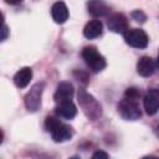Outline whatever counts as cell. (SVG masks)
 I'll list each match as a JSON object with an SVG mask.
<instances>
[{
  "mask_svg": "<svg viewBox=\"0 0 159 159\" xmlns=\"http://www.w3.org/2000/svg\"><path fill=\"white\" fill-rule=\"evenodd\" d=\"M2 35H1V41H5L6 37H7V34H9V27L6 24H2V30H1Z\"/></svg>",
  "mask_w": 159,
  "mask_h": 159,
  "instance_id": "d6986e66",
  "label": "cell"
},
{
  "mask_svg": "<svg viewBox=\"0 0 159 159\" xmlns=\"http://www.w3.org/2000/svg\"><path fill=\"white\" fill-rule=\"evenodd\" d=\"M51 15L55 22L63 24L68 19V9L63 1H57L51 7Z\"/></svg>",
  "mask_w": 159,
  "mask_h": 159,
  "instance_id": "4fadbf2b",
  "label": "cell"
},
{
  "mask_svg": "<svg viewBox=\"0 0 159 159\" xmlns=\"http://www.w3.org/2000/svg\"><path fill=\"white\" fill-rule=\"evenodd\" d=\"M124 40L125 42L135 48H145L149 42V37L145 34L144 30L142 29H128L124 34Z\"/></svg>",
  "mask_w": 159,
  "mask_h": 159,
  "instance_id": "8992f818",
  "label": "cell"
},
{
  "mask_svg": "<svg viewBox=\"0 0 159 159\" xmlns=\"http://www.w3.org/2000/svg\"><path fill=\"white\" fill-rule=\"evenodd\" d=\"M55 113L65 119H72L76 117L77 114V108L76 106L72 103V101L68 102H62V103H57L56 108H55Z\"/></svg>",
  "mask_w": 159,
  "mask_h": 159,
  "instance_id": "7c38bea8",
  "label": "cell"
},
{
  "mask_svg": "<svg viewBox=\"0 0 159 159\" xmlns=\"http://www.w3.org/2000/svg\"><path fill=\"white\" fill-rule=\"evenodd\" d=\"M32 78V70L30 67H22L14 76V83L19 88H25Z\"/></svg>",
  "mask_w": 159,
  "mask_h": 159,
  "instance_id": "9a60e30c",
  "label": "cell"
},
{
  "mask_svg": "<svg viewBox=\"0 0 159 159\" xmlns=\"http://www.w3.org/2000/svg\"><path fill=\"white\" fill-rule=\"evenodd\" d=\"M77 98H78V103H80L83 113L86 114V117L88 119L96 120V119H98L102 116V107H101V104L86 89H83V88L78 89Z\"/></svg>",
  "mask_w": 159,
  "mask_h": 159,
  "instance_id": "7a4b0ae2",
  "label": "cell"
},
{
  "mask_svg": "<svg viewBox=\"0 0 159 159\" xmlns=\"http://www.w3.org/2000/svg\"><path fill=\"white\" fill-rule=\"evenodd\" d=\"M81 55H82V58L84 60L86 65L88 66V68L92 72H94V73L101 72L106 67V65H107L106 58L98 52V50L94 46H86V47H83Z\"/></svg>",
  "mask_w": 159,
  "mask_h": 159,
  "instance_id": "3957f363",
  "label": "cell"
},
{
  "mask_svg": "<svg viewBox=\"0 0 159 159\" xmlns=\"http://www.w3.org/2000/svg\"><path fill=\"white\" fill-rule=\"evenodd\" d=\"M45 127L47 132L51 134V138L56 143H63L72 138L73 132L72 128L65 123H62L60 119L55 117H47L45 122Z\"/></svg>",
  "mask_w": 159,
  "mask_h": 159,
  "instance_id": "6da1fadb",
  "label": "cell"
},
{
  "mask_svg": "<svg viewBox=\"0 0 159 159\" xmlns=\"http://www.w3.org/2000/svg\"><path fill=\"white\" fill-rule=\"evenodd\" d=\"M103 32V24L99 20H92L86 24L84 29H83V35L86 39H96L99 37Z\"/></svg>",
  "mask_w": 159,
  "mask_h": 159,
  "instance_id": "5bb4252c",
  "label": "cell"
},
{
  "mask_svg": "<svg viewBox=\"0 0 159 159\" xmlns=\"http://www.w3.org/2000/svg\"><path fill=\"white\" fill-rule=\"evenodd\" d=\"M157 67L159 68V52H158V58H157Z\"/></svg>",
  "mask_w": 159,
  "mask_h": 159,
  "instance_id": "44dd1931",
  "label": "cell"
},
{
  "mask_svg": "<svg viewBox=\"0 0 159 159\" xmlns=\"http://www.w3.org/2000/svg\"><path fill=\"white\" fill-rule=\"evenodd\" d=\"M132 17L138 22H145V20H147V15L142 10H134L132 12Z\"/></svg>",
  "mask_w": 159,
  "mask_h": 159,
  "instance_id": "e0dca14e",
  "label": "cell"
},
{
  "mask_svg": "<svg viewBox=\"0 0 159 159\" xmlns=\"http://www.w3.org/2000/svg\"><path fill=\"white\" fill-rule=\"evenodd\" d=\"M73 94H75V88H73L72 83L63 81V82H60L57 84L55 94H53V98H55L56 103H62V102L71 101Z\"/></svg>",
  "mask_w": 159,
  "mask_h": 159,
  "instance_id": "ba28073f",
  "label": "cell"
},
{
  "mask_svg": "<svg viewBox=\"0 0 159 159\" xmlns=\"http://www.w3.org/2000/svg\"><path fill=\"white\" fill-rule=\"evenodd\" d=\"M21 1L22 0H5V2L9 5H16V4H20Z\"/></svg>",
  "mask_w": 159,
  "mask_h": 159,
  "instance_id": "ffe728a7",
  "label": "cell"
},
{
  "mask_svg": "<svg viewBox=\"0 0 159 159\" xmlns=\"http://www.w3.org/2000/svg\"><path fill=\"white\" fill-rule=\"evenodd\" d=\"M87 10L92 16L101 17L106 16L109 12V6L104 0H88L87 2Z\"/></svg>",
  "mask_w": 159,
  "mask_h": 159,
  "instance_id": "8fae6325",
  "label": "cell"
},
{
  "mask_svg": "<svg viewBox=\"0 0 159 159\" xmlns=\"http://www.w3.org/2000/svg\"><path fill=\"white\" fill-rule=\"evenodd\" d=\"M43 89H45V83L43 82H37L25 94L24 103H25V107L29 112H37L40 109Z\"/></svg>",
  "mask_w": 159,
  "mask_h": 159,
  "instance_id": "277c9868",
  "label": "cell"
},
{
  "mask_svg": "<svg viewBox=\"0 0 159 159\" xmlns=\"http://www.w3.org/2000/svg\"><path fill=\"white\" fill-rule=\"evenodd\" d=\"M155 71V63L149 56H142L137 62V72L142 77H150Z\"/></svg>",
  "mask_w": 159,
  "mask_h": 159,
  "instance_id": "30bf717a",
  "label": "cell"
},
{
  "mask_svg": "<svg viewBox=\"0 0 159 159\" xmlns=\"http://www.w3.org/2000/svg\"><path fill=\"white\" fill-rule=\"evenodd\" d=\"M140 96V92H139V89L138 88H135V87H130V88H128L127 91H125V97L127 98H130V99H135L137 101V98Z\"/></svg>",
  "mask_w": 159,
  "mask_h": 159,
  "instance_id": "2e32d148",
  "label": "cell"
},
{
  "mask_svg": "<svg viewBox=\"0 0 159 159\" xmlns=\"http://www.w3.org/2000/svg\"><path fill=\"white\" fill-rule=\"evenodd\" d=\"M108 157H109V155H108L106 152H102V150H98V152L93 153V155H92L93 159H107Z\"/></svg>",
  "mask_w": 159,
  "mask_h": 159,
  "instance_id": "ac0fdd59",
  "label": "cell"
},
{
  "mask_svg": "<svg viewBox=\"0 0 159 159\" xmlns=\"http://www.w3.org/2000/svg\"><path fill=\"white\" fill-rule=\"evenodd\" d=\"M118 113L125 120H137L142 116V111L137 101L127 97L118 103Z\"/></svg>",
  "mask_w": 159,
  "mask_h": 159,
  "instance_id": "5b68a950",
  "label": "cell"
},
{
  "mask_svg": "<svg viewBox=\"0 0 159 159\" xmlns=\"http://www.w3.org/2000/svg\"><path fill=\"white\" fill-rule=\"evenodd\" d=\"M107 26L112 32L124 34L128 30V20H127L125 15H123L120 12H116L108 17Z\"/></svg>",
  "mask_w": 159,
  "mask_h": 159,
  "instance_id": "52a82bcc",
  "label": "cell"
},
{
  "mask_svg": "<svg viewBox=\"0 0 159 159\" xmlns=\"http://www.w3.org/2000/svg\"><path fill=\"white\" fill-rule=\"evenodd\" d=\"M144 109L149 116H153L159 111V89L152 88L145 93Z\"/></svg>",
  "mask_w": 159,
  "mask_h": 159,
  "instance_id": "9c48e42d",
  "label": "cell"
}]
</instances>
